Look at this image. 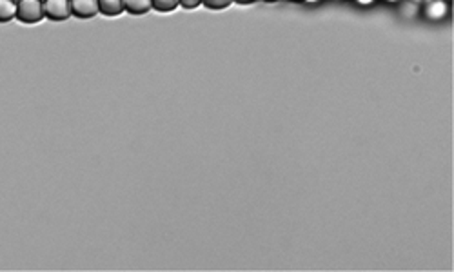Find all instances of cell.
Returning a JSON list of instances; mask_svg holds the SVG:
<instances>
[{"instance_id":"cell-1","label":"cell","mask_w":454,"mask_h":272,"mask_svg":"<svg viewBox=\"0 0 454 272\" xmlns=\"http://www.w3.org/2000/svg\"><path fill=\"white\" fill-rule=\"evenodd\" d=\"M17 20L24 24H36L44 18V2L42 0H17Z\"/></svg>"},{"instance_id":"cell-2","label":"cell","mask_w":454,"mask_h":272,"mask_svg":"<svg viewBox=\"0 0 454 272\" xmlns=\"http://www.w3.org/2000/svg\"><path fill=\"white\" fill-rule=\"evenodd\" d=\"M44 2V17L60 22L71 17V0H42Z\"/></svg>"},{"instance_id":"cell-3","label":"cell","mask_w":454,"mask_h":272,"mask_svg":"<svg viewBox=\"0 0 454 272\" xmlns=\"http://www.w3.org/2000/svg\"><path fill=\"white\" fill-rule=\"evenodd\" d=\"M71 13L78 18H93L100 13L98 0H71Z\"/></svg>"},{"instance_id":"cell-4","label":"cell","mask_w":454,"mask_h":272,"mask_svg":"<svg viewBox=\"0 0 454 272\" xmlns=\"http://www.w3.org/2000/svg\"><path fill=\"white\" fill-rule=\"evenodd\" d=\"M447 13H449V4H447L445 0H429V2H427L425 17L429 18V20H434V22L444 20V18L447 17Z\"/></svg>"},{"instance_id":"cell-5","label":"cell","mask_w":454,"mask_h":272,"mask_svg":"<svg viewBox=\"0 0 454 272\" xmlns=\"http://www.w3.org/2000/svg\"><path fill=\"white\" fill-rule=\"evenodd\" d=\"M124 11L131 15H144L149 9H153V2L151 0H122Z\"/></svg>"},{"instance_id":"cell-6","label":"cell","mask_w":454,"mask_h":272,"mask_svg":"<svg viewBox=\"0 0 454 272\" xmlns=\"http://www.w3.org/2000/svg\"><path fill=\"white\" fill-rule=\"evenodd\" d=\"M98 11L105 17H118L124 11L122 0H98Z\"/></svg>"},{"instance_id":"cell-7","label":"cell","mask_w":454,"mask_h":272,"mask_svg":"<svg viewBox=\"0 0 454 272\" xmlns=\"http://www.w3.org/2000/svg\"><path fill=\"white\" fill-rule=\"evenodd\" d=\"M17 15V0H0V22H9Z\"/></svg>"},{"instance_id":"cell-8","label":"cell","mask_w":454,"mask_h":272,"mask_svg":"<svg viewBox=\"0 0 454 272\" xmlns=\"http://www.w3.org/2000/svg\"><path fill=\"white\" fill-rule=\"evenodd\" d=\"M153 2V9L160 11V13H169V11H175L178 8V0H151Z\"/></svg>"},{"instance_id":"cell-9","label":"cell","mask_w":454,"mask_h":272,"mask_svg":"<svg viewBox=\"0 0 454 272\" xmlns=\"http://www.w3.org/2000/svg\"><path fill=\"white\" fill-rule=\"evenodd\" d=\"M400 15L404 18H414L418 15V4L413 0H407V2L400 6Z\"/></svg>"},{"instance_id":"cell-10","label":"cell","mask_w":454,"mask_h":272,"mask_svg":"<svg viewBox=\"0 0 454 272\" xmlns=\"http://www.w3.org/2000/svg\"><path fill=\"white\" fill-rule=\"evenodd\" d=\"M233 0H202V4L209 9H224L231 4Z\"/></svg>"},{"instance_id":"cell-11","label":"cell","mask_w":454,"mask_h":272,"mask_svg":"<svg viewBox=\"0 0 454 272\" xmlns=\"http://www.w3.org/2000/svg\"><path fill=\"white\" fill-rule=\"evenodd\" d=\"M178 4L186 9H195L202 4V0H178Z\"/></svg>"},{"instance_id":"cell-12","label":"cell","mask_w":454,"mask_h":272,"mask_svg":"<svg viewBox=\"0 0 454 272\" xmlns=\"http://www.w3.org/2000/svg\"><path fill=\"white\" fill-rule=\"evenodd\" d=\"M356 2H358V4H362V6H369V4H372L374 0H356Z\"/></svg>"},{"instance_id":"cell-13","label":"cell","mask_w":454,"mask_h":272,"mask_svg":"<svg viewBox=\"0 0 454 272\" xmlns=\"http://www.w3.org/2000/svg\"><path fill=\"white\" fill-rule=\"evenodd\" d=\"M413 2H416V4H420V2H423V0H413Z\"/></svg>"},{"instance_id":"cell-14","label":"cell","mask_w":454,"mask_h":272,"mask_svg":"<svg viewBox=\"0 0 454 272\" xmlns=\"http://www.w3.org/2000/svg\"><path fill=\"white\" fill-rule=\"evenodd\" d=\"M386 2H398V0H386Z\"/></svg>"},{"instance_id":"cell-15","label":"cell","mask_w":454,"mask_h":272,"mask_svg":"<svg viewBox=\"0 0 454 272\" xmlns=\"http://www.w3.org/2000/svg\"><path fill=\"white\" fill-rule=\"evenodd\" d=\"M445 2H449V0H445Z\"/></svg>"}]
</instances>
